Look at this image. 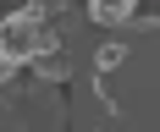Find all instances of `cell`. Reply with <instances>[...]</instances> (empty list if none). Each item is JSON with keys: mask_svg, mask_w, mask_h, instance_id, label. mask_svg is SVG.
<instances>
[{"mask_svg": "<svg viewBox=\"0 0 160 132\" xmlns=\"http://www.w3.org/2000/svg\"><path fill=\"white\" fill-rule=\"evenodd\" d=\"M39 33H44V16L33 11V6H22V11H6V16H0V50H6L17 66H22V61H33Z\"/></svg>", "mask_w": 160, "mask_h": 132, "instance_id": "7a4b0ae2", "label": "cell"}, {"mask_svg": "<svg viewBox=\"0 0 160 132\" xmlns=\"http://www.w3.org/2000/svg\"><path fill=\"white\" fill-rule=\"evenodd\" d=\"M28 6H33V11H39V16H55V11H66L72 0H28Z\"/></svg>", "mask_w": 160, "mask_h": 132, "instance_id": "5b68a950", "label": "cell"}, {"mask_svg": "<svg viewBox=\"0 0 160 132\" xmlns=\"http://www.w3.org/2000/svg\"><path fill=\"white\" fill-rule=\"evenodd\" d=\"M11 77H17V61L6 55V50H0V82H11Z\"/></svg>", "mask_w": 160, "mask_h": 132, "instance_id": "8992f818", "label": "cell"}, {"mask_svg": "<svg viewBox=\"0 0 160 132\" xmlns=\"http://www.w3.org/2000/svg\"><path fill=\"white\" fill-rule=\"evenodd\" d=\"M66 127V105L61 88L50 77H11L0 82V132H61Z\"/></svg>", "mask_w": 160, "mask_h": 132, "instance_id": "6da1fadb", "label": "cell"}, {"mask_svg": "<svg viewBox=\"0 0 160 132\" xmlns=\"http://www.w3.org/2000/svg\"><path fill=\"white\" fill-rule=\"evenodd\" d=\"M33 72L39 77H50V82H66V72H72V55H66L61 44H55V33H39V50H33Z\"/></svg>", "mask_w": 160, "mask_h": 132, "instance_id": "3957f363", "label": "cell"}, {"mask_svg": "<svg viewBox=\"0 0 160 132\" xmlns=\"http://www.w3.org/2000/svg\"><path fill=\"white\" fill-rule=\"evenodd\" d=\"M127 16H138V0H88V22L99 28H122Z\"/></svg>", "mask_w": 160, "mask_h": 132, "instance_id": "277c9868", "label": "cell"}]
</instances>
